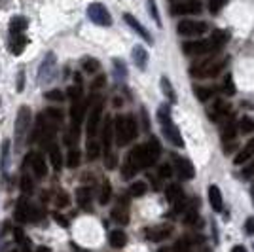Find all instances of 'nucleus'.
I'll list each match as a JSON object with an SVG mask.
<instances>
[{"label": "nucleus", "instance_id": "1", "mask_svg": "<svg viewBox=\"0 0 254 252\" xmlns=\"http://www.w3.org/2000/svg\"><path fill=\"white\" fill-rule=\"evenodd\" d=\"M114 135L120 146H127L131 144L135 137H137V122L131 114L118 116L114 120Z\"/></svg>", "mask_w": 254, "mask_h": 252}, {"label": "nucleus", "instance_id": "2", "mask_svg": "<svg viewBox=\"0 0 254 252\" xmlns=\"http://www.w3.org/2000/svg\"><path fill=\"white\" fill-rule=\"evenodd\" d=\"M226 64H228V57H218V55L212 53L205 61H201L199 64H195V66H191V76H197V78L216 76Z\"/></svg>", "mask_w": 254, "mask_h": 252}, {"label": "nucleus", "instance_id": "3", "mask_svg": "<svg viewBox=\"0 0 254 252\" xmlns=\"http://www.w3.org/2000/svg\"><path fill=\"white\" fill-rule=\"evenodd\" d=\"M103 97L99 95H91L89 97V114H87V135L89 138H93L99 131V124H101V116H103Z\"/></svg>", "mask_w": 254, "mask_h": 252}, {"label": "nucleus", "instance_id": "4", "mask_svg": "<svg viewBox=\"0 0 254 252\" xmlns=\"http://www.w3.org/2000/svg\"><path fill=\"white\" fill-rule=\"evenodd\" d=\"M31 108L29 106H21L17 118H15V144L21 146V142L25 140V135L31 129Z\"/></svg>", "mask_w": 254, "mask_h": 252}, {"label": "nucleus", "instance_id": "5", "mask_svg": "<svg viewBox=\"0 0 254 252\" xmlns=\"http://www.w3.org/2000/svg\"><path fill=\"white\" fill-rule=\"evenodd\" d=\"M87 17L99 27H110L112 25V15L108 13V10L101 2H93V4L87 6Z\"/></svg>", "mask_w": 254, "mask_h": 252}, {"label": "nucleus", "instance_id": "6", "mask_svg": "<svg viewBox=\"0 0 254 252\" xmlns=\"http://www.w3.org/2000/svg\"><path fill=\"white\" fill-rule=\"evenodd\" d=\"M182 50L186 55H207V53H216L218 50L214 48L211 38L207 40H191L182 46Z\"/></svg>", "mask_w": 254, "mask_h": 252}, {"label": "nucleus", "instance_id": "7", "mask_svg": "<svg viewBox=\"0 0 254 252\" xmlns=\"http://www.w3.org/2000/svg\"><path fill=\"white\" fill-rule=\"evenodd\" d=\"M203 10L199 0H180L171 6V13L173 15H195Z\"/></svg>", "mask_w": 254, "mask_h": 252}, {"label": "nucleus", "instance_id": "8", "mask_svg": "<svg viewBox=\"0 0 254 252\" xmlns=\"http://www.w3.org/2000/svg\"><path fill=\"white\" fill-rule=\"evenodd\" d=\"M177 31L182 36H201V34L209 31V25L205 21H190V19H186V21L179 23Z\"/></svg>", "mask_w": 254, "mask_h": 252}, {"label": "nucleus", "instance_id": "9", "mask_svg": "<svg viewBox=\"0 0 254 252\" xmlns=\"http://www.w3.org/2000/svg\"><path fill=\"white\" fill-rule=\"evenodd\" d=\"M142 150H144V167H152L156 161L161 156V146H159L158 138H150L146 144H142Z\"/></svg>", "mask_w": 254, "mask_h": 252}, {"label": "nucleus", "instance_id": "10", "mask_svg": "<svg viewBox=\"0 0 254 252\" xmlns=\"http://www.w3.org/2000/svg\"><path fill=\"white\" fill-rule=\"evenodd\" d=\"M55 76V55L48 53L46 59L40 64V72H38V80L40 82H52V78Z\"/></svg>", "mask_w": 254, "mask_h": 252}, {"label": "nucleus", "instance_id": "11", "mask_svg": "<svg viewBox=\"0 0 254 252\" xmlns=\"http://www.w3.org/2000/svg\"><path fill=\"white\" fill-rule=\"evenodd\" d=\"M161 127H163V135L167 137V140H169L173 146H177V148H182V146H184L182 135H180L179 127L173 124V120L165 122V124H161Z\"/></svg>", "mask_w": 254, "mask_h": 252}, {"label": "nucleus", "instance_id": "12", "mask_svg": "<svg viewBox=\"0 0 254 252\" xmlns=\"http://www.w3.org/2000/svg\"><path fill=\"white\" fill-rule=\"evenodd\" d=\"M112 220L118 224H129V201L127 197H122L118 201V205L112 209Z\"/></svg>", "mask_w": 254, "mask_h": 252}, {"label": "nucleus", "instance_id": "13", "mask_svg": "<svg viewBox=\"0 0 254 252\" xmlns=\"http://www.w3.org/2000/svg\"><path fill=\"white\" fill-rule=\"evenodd\" d=\"M171 233H173V226L169 224H163V226H154V228H150L146 230V239L148 241H163V239H167Z\"/></svg>", "mask_w": 254, "mask_h": 252}, {"label": "nucleus", "instance_id": "14", "mask_svg": "<svg viewBox=\"0 0 254 252\" xmlns=\"http://www.w3.org/2000/svg\"><path fill=\"white\" fill-rule=\"evenodd\" d=\"M165 197L175 205V212L184 210V207H180V205H182V201H184V193H182V188H180V186H177V184L167 186V189H165Z\"/></svg>", "mask_w": 254, "mask_h": 252}, {"label": "nucleus", "instance_id": "15", "mask_svg": "<svg viewBox=\"0 0 254 252\" xmlns=\"http://www.w3.org/2000/svg\"><path fill=\"white\" fill-rule=\"evenodd\" d=\"M112 138H114V120L106 118L103 126V146H105V158L112 154Z\"/></svg>", "mask_w": 254, "mask_h": 252}, {"label": "nucleus", "instance_id": "16", "mask_svg": "<svg viewBox=\"0 0 254 252\" xmlns=\"http://www.w3.org/2000/svg\"><path fill=\"white\" fill-rule=\"evenodd\" d=\"M27 159L31 161L32 171H34L36 179H44V177H46V173H48V167H46V159H44L40 154H29V156H27Z\"/></svg>", "mask_w": 254, "mask_h": 252}, {"label": "nucleus", "instance_id": "17", "mask_svg": "<svg viewBox=\"0 0 254 252\" xmlns=\"http://www.w3.org/2000/svg\"><path fill=\"white\" fill-rule=\"evenodd\" d=\"M177 173H179L180 179L191 180V179H193V175H195V169H193V165H191L190 159L179 158V159H177Z\"/></svg>", "mask_w": 254, "mask_h": 252}, {"label": "nucleus", "instance_id": "18", "mask_svg": "<svg viewBox=\"0 0 254 252\" xmlns=\"http://www.w3.org/2000/svg\"><path fill=\"white\" fill-rule=\"evenodd\" d=\"M13 216H15V222H19V224H25V222L31 220V207H29V203L25 197L17 201V207H15V212H13Z\"/></svg>", "mask_w": 254, "mask_h": 252}, {"label": "nucleus", "instance_id": "19", "mask_svg": "<svg viewBox=\"0 0 254 252\" xmlns=\"http://www.w3.org/2000/svg\"><path fill=\"white\" fill-rule=\"evenodd\" d=\"M124 19H126L127 25H129V27H131L133 31L137 32L138 36L142 38V40H146L148 44H152V36L148 34V31H146V29H144V27H142V25H140V23H138L137 19H135V17L131 15V13H126V15H124Z\"/></svg>", "mask_w": 254, "mask_h": 252}, {"label": "nucleus", "instance_id": "20", "mask_svg": "<svg viewBox=\"0 0 254 252\" xmlns=\"http://www.w3.org/2000/svg\"><path fill=\"white\" fill-rule=\"evenodd\" d=\"M209 203H211L212 210H216V212H220L224 207V199H222V191L218 186H209Z\"/></svg>", "mask_w": 254, "mask_h": 252}, {"label": "nucleus", "instance_id": "21", "mask_svg": "<svg viewBox=\"0 0 254 252\" xmlns=\"http://www.w3.org/2000/svg\"><path fill=\"white\" fill-rule=\"evenodd\" d=\"M29 44V38L25 34H11V40H10V52L13 55H21L25 46Z\"/></svg>", "mask_w": 254, "mask_h": 252}, {"label": "nucleus", "instance_id": "22", "mask_svg": "<svg viewBox=\"0 0 254 252\" xmlns=\"http://www.w3.org/2000/svg\"><path fill=\"white\" fill-rule=\"evenodd\" d=\"M48 150H50V161H52V165L55 171H61V167H63V154H61V148L57 146L55 142H52L50 146H48Z\"/></svg>", "mask_w": 254, "mask_h": 252}, {"label": "nucleus", "instance_id": "23", "mask_svg": "<svg viewBox=\"0 0 254 252\" xmlns=\"http://www.w3.org/2000/svg\"><path fill=\"white\" fill-rule=\"evenodd\" d=\"M253 154H254V138L253 140H249L247 144H245V148L235 156V159H233V163L235 165H243V163H247L249 159L253 158Z\"/></svg>", "mask_w": 254, "mask_h": 252}, {"label": "nucleus", "instance_id": "24", "mask_svg": "<svg viewBox=\"0 0 254 252\" xmlns=\"http://www.w3.org/2000/svg\"><path fill=\"white\" fill-rule=\"evenodd\" d=\"M133 61H135V64H137L140 70H144L146 64H148V52L142 46H135L133 48Z\"/></svg>", "mask_w": 254, "mask_h": 252}, {"label": "nucleus", "instance_id": "25", "mask_svg": "<svg viewBox=\"0 0 254 252\" xmlns=\"http://www.w3.org/2000/svg\"><path fill=\"white\" fill-rule=\"evenodd\" d=\"M76 201L80 207L89 209V203H91V189L89 188H78L76 189Z\"/></svg>", "mask_w": 254, "mask_h": 252}, {"label": "nucleus", "instance_id": "26", "mask_svg": "<svg viewBox=\"0 0 254 252\" xmlns=\"http://www.w3.org/2000/svg\"><path fill=\"white\" fill-rule=\"evenodd\" d=\"M27 31V19L17 15V17H11L10 21V32L11 34H23Z\"/></svg>", "mask_w": 254, "mask_h": 252}, {"label": "nucleus", "instance_id": "27", "mask_svg": "<svg viewBox=\"0 0 254 252\" xmlns=\"http://www.w3.org/2000/svg\"><path fill=\"white\" fill-rule=\"evenodd\" d=\"M110 245L114 249H124L127 245V235L122 230H114L110 233Z\"/></svg>", "mask_w": 254, "mask_h": 252}, {"label": "nucleus", "instance_id": "28", "mask_svg": "<svg viewBox=\"0 0 254 252\" xmlns=\"http://www.w3.org/2000/svg\"><path fill=\"white\" fill-rule=\"evenodd\" d=\"M193 95L197 97V101H201V103H207V101H211V97L214 95L211 87H203V85H193Z\"/></svg>", "mask_w": 254, "mask_h": 252}, {"label": "nucleus", "instance_id": "29", "mask_svg": "<svg viewBox=\"0 0 254 252\" xmlns=\"http://www.w3.org/2000/svg\"><path fill=\"white\" fill-rule=\"evenodd\" d=\"M228 38H230V34L226 31H214L211 34V40H212V44H214V48L220 52L224 48V44L228 42Z\"/></svg>", "mask_w": 254, "mask_h": 252}, {"label": "nucleus", "instance_id": "30", "mask_svg": "<svg viewBox=\"0 0 254 252\" xmlns=\"http://www.w3.org/2000/svg\"><path fill=\"white\" fill-rule=\"evenodd\" d=\"M82 70L87 74H97L101 70V63L97 59H91V57H85L82 61Z\"/></svg>", "mask_w": 254, "mask_h": 252}, {"label": "nucleus", "instance_id": "31", "mask_svg": "<svg viewBox=\"0 0 254 252\" xmlns=\"http://www.w3.org/2000/svg\"><path fill=\"white\" fill-rule=\"evenodd\" d=\"M44 118H46L48 122L55 124V126H59V124L63 122V112H61V110H57V108H48V110L44 112Z\"/></svg>", "mask_w": 254, "mask_h": 252}, {"label": "nucleus", "instance_id": "32", "mask_svg": "<svg viewBox=\"0 0 254 252\" xmlns=\"http://www.w3.org/2000/svg\"><path fill=\"white\" fill-rule=\"evenodd\" d=\"M146 191H148V186H146L142 180H137V182H133V184H131V188H129V193H131L133 197H142Z\"/></svg>", "mask_w": 254, "mask_h": 252}, {"label": "nucleus", "instance_id": "33", "mask_svg": "<svg viewBox=\"0 0 254 252\" xmlns=\"http://www.w3.org/2000/svg\"><path fill=\"white\" fill-rule=\"evenodd\" d=\"M235 133H237V127H235V124H233V120H230V122L226 124V127H224V131H222V140L224 142L233 140V138H235Z\"/></svg>", "mask_w": 254, "mask_h": 252}, {"label": "nucleus", "instance_id": "34", "mask_svg": "<svg viewBox=\"0 0 254 252\" xmlns=\"http://www.w3.org/2000/svg\"><path fill=\"white\" fill-rule=\"evenodd\" d=\"M161 91L165 93V97L169 99L171 103H175L177 101V93H175V89H173V85L167 78H161Z\"/></svg>", "mask_w": 254, "mask_h": 252}, {"label": "nucleus", "instance_id": "35", "mask_svg": "<svg viewBox=\"0 0 254 252\" xmlns=\"http://www.w3.org/2000/svg\"><path fill=\"white\" fill-rule=\"evenodd\" d=\"M110 197H112V186H110V182H108V180H105V182H103V188H101V197H99V203H101V205H106V203L110 201Z\"/></svg>", "mask_w": 254, "mask_h": 252}, {"label": "nucleus", "instance_id": "36", "mask_svg": "<svg viewBox=\"0 0 254 252\" xmlns=\"http://www.w3.org/2000/svg\"><path fill=\"white\" fill-rule=\"evenodd\" d=\"M8 154H10V140H4L2 142V156H0V167L4 173L8 169Z\"/></svg>", "mask_w": 254, "mask_h": 252}, {"label": "nucleus", "instance_id": "37", "mask_svg": "<svg viewBox=\"0 0 254 252\" xmlns=\"http://www.w3.org/2000/svg\"><path fill=\"white\" fill-rule=\"evenodd\" d=\"M239 131L241 133H254V120L253 118H249V116H245L243 120L239 122Z\"/></svg>", "mask_w": 254, "mask_h": 252}, {"label": "nucleus", "instance_id": "38", "mask_svg": "<svg viewBox=\"0 0 254 252\" xmlns=\"http://www.w3.org/2000/svg\"><path fill=\"white\" fill-rule=\"evenodd\" d=\"M99 152H101L99 142H97V140H93V138H89V140H87V158H89V159L99 158Z\"/></svg>", "mask_w": 254, "mask_h": 252}, {"label": "nucleus", "instance_id": "39", "mask_svg": "<svg viewBox=\"0 0 254 252\" xmlns=\"http://www.w3.org/2000/svg\"><path fill=\"white\" fill-rule=\"evenodd\" d=\"M66 165L70 169H74L80 165V152H78L76 148H70V152H68V156H66Z\"/></svg>", "mask_w": 254, "mask_h": 252}, {"label": "nucleus", "instance_id": "40", "mask_svg": "<svg viewBox=\"0 0 254 252\" xmlns=\"http://www.w3.org/2000/svg\"><path fill=\"white\" fill-rule=\"evenodd\" d=\"M173 252H191V241L190 239H180L175 243Z\"/></svg>", "mask_w": 254, "mask_h": 252}, {"label": "nucleus", "instance_id": "41", "mask_svg": "<svg viewBox=\"0 0 254 252\" xmlns=\"http://www.w3.org/2000/svg\"><path fill=\"white\" fill-rule=\"evenodd\" d=\"M46 99L48 101H55V103H63L64 99H66V95L63 91H59V89H52V91H46Z\"/></svg>", "mask_w": 254, "mask_h": 252}, {"label": "nucleus", "instance_id": "42", "mask_svg": "<svg viewBox=\"0 0 254 252\" xmlns=\"http://www.w3.org/2000/svg\"><path fill=\"white\" fill-rule=\"evenodd\" d=\"M224 93L226 95H235V84H233V78H232V74H228L226 78H224Z\"/></svg>", "mask_w": 254, "mask_h": 252}, {"label": "nucleus", "instance_id": "43", "mask_svg": "<svg viewBox=\"0 0 254 252\" xmlns=\"http://www.w3.org/2000/svg\"><path fill=\"white\" fill-rule=\"evenodd\" d=\"M226 4H228V0H209V11H211L212 15H216Z\"/></svg>", "mask_w": 254, "mask_h": 252}, {"label": "nucleus", "instance_id": "44", "mask_svg": "<svg viewBox=\"0 0 254 252\" xmlns=\"http://www.w3.org/2000/svg\"><path fill=\"white\" fill-rule=\"evenodd\" d=\"M21 189H23V193H32V189H34V182L31 180V177L29 175H23L21 177Z\"/></svg>", "mask_w": 254, "mask_h": 252}, {"label": "nucleus", "instance_id": "45", "mask_svg": "<svg viewBox=\"0 0 254 252\" xmlns=\"http://www.w3.org/2000/svg\"><path fill=\"white\" fill-rule=\"evenodd\" d=\"M66 95L70 97V101H80V99H84V97H82V85H70Z\"/></svg>", "mask_w": 254, "mask_h": 252}, {"label": "nucleus", "instance_id": "46", "mask_svg": "<svg viewBox=\"0 0 254 252\" xmlns=\"http://www.w3.org/2000/svg\"><path fill=\"white\" fill-rule=\"evenodd\" d=\"M55 203H57V207H68V203H70V197H68V193L61 189V191L57 193V197H55Z\"/></svg>", "mask_w": 254, "mask_h": 252}, {"label": "nucleus", "instance_id": "47", "mask_svg": "<svg viewBox=\"0 0 254 252\" xmlns=\"http://www.w3.org/2000/svg\"><path fill=\"white\" fill-rule=\"evenodd\" d=\"M148 10H150V15L154 17V21H156L159 27H161V21H159V13H158V6H156V2H154V0H148Z\"/></svg>", "mask_w": 254, "mask_h": 252}, {"label": "nucleus", "instance_id": "48", "mask_svg": "<svg viewBox=\"0 0 254 252\" xmlns=\"http://www.w3.org/2000/svg\"><path fill=\"white\" fill-rule=\"evenodd\" d=\"M114 66H116V74L118 76H127V68H126V63L124 61H120V59H114Z\"/></svg>", "mask_w": 254, "mask_h": 252}, {"label": "nucleus", "instance_id": "49", "mask_svg": "<svg viewBox=\"0 0 254 252\" xmlns=\"http://www.w3.org/2000/svg\"><path fill=\"white\" fill-rule=\"evenodd\" d=\"M171 175H173L171 165L165 163V165H161V167H159V177H161V179H171Z\"/></svg>", "mask_w": 254, "mask_h": 252}, {"label": "nucleus", "instance_id": "50", "mask_svg": "<svg viewBox=\"0 0 254 252\" xmlns=\"http://www.w3.org/2000/svg\"><path fill=\"white\" fill-rule=\"evenodd\" d=\"M245 231H247L249 235H254V216H251L249 220L245 222Z\"/></svg>", "mask_w": 254, "mask_h": 252}, {"label": "nucleus", "instance_id": "51", "mask_svg": "<svg viewBox=\"0 0 254 252\" xmlns=\"http://www.w3.org/2000/svg\"><path fill=\"white\" fill-rule=\"evenodd\" d=\"M13 237H15V243L25 241V233H23L21 228H15V230H13Z\"/></svg>", "mask_w": 254, "mask_h": 252}, {"label": "nucleus", "instance_id": "52", "mask_svg": "<svg viewBox=\"0 0 254 252\" xmlns=\"http://www.w3.org/2000/svg\"><path fill=\"white\" fill-rule=\"evenodd\" d=\"M55 220H57V224H59V226H63V228H68V222H66V218H63L61 214H55Z\"/></svg>", "mask_w": 254, "mask_h": 252}, {"label": "nucleus", "instance_id": "53", "mask_svg": "<svg viewBox=\"0 0 254 252\" xmlns=\"http://www.w3.org/2000/svg\"><path fill=\"white\" fill-rule=\"evenodd\" d=\"M103 84H105V76H99L95 82H93V89H99V87H103Z\"/></svg>", "mask_w": 254, "mask_h": 252}, {"label": "nucleus", "instance_id": "54", "mask_svg": "<svg viewBox=\"0 0 254 252\" xmlns=\"http://www.w3.org/2000/svg\"><path fill=\"white\" fill-rule=\"evenodd\" d=\"M23 84H25V74L19 72V84H17V91H23Z\"/></svg>", "mask_w": 254, "mask_h": 252}, {"label": "nucleus", "instance_id": "55", "mask_svg": "<svg viewBox=\"0 0 254 252\" xmlns=\"http://www.w3.org/2000/svg\"><path fill=\"white\" fill-rule=\"evenodd\" d=\"M232 252H247V249H245L243 245H235L232 249Z\"/></svg>", "mask_w": 254, "mask_h": 252}, {"label": "nucleus", "instance_id": "56", "mask_svg": "<svg viewBox=\"0 0 254 252\" xmlns=\"http://www.w3.org/2000/svg\"><path fill=\"white\" fill-rule=\"evenodd\" d=\"M36 252H52V249H48V247H38Z\"/></svg>", "mask_w": 254, "mask_h": 252}, {"label": "nucleus", "instance_id": "57", "mask_svg": "<svg viewBox=\"0 0 254 252\" xmlns=\"http://www.w3.org/2000/svg\"><path fill=\"white\" fill-rule=\"evenodd\" d=\"M158 252H167V251H165V249H159V251Z\"/></svg>", "mask_w": 254, "mask_h": 252}, {"label": "nucleus", "instance_id": "58", "mask_svg": "<svg viewBox=\"0 0 254 252\" xmlns=\"http://www.w3.org/2000/svg\"><path fill=\"white\" fill-rule=\"evenodd\" d=\"M253 247H254V245H253Z\"/></svg>", "mask_w": 254, "mask_h": 252}]
</instances>
